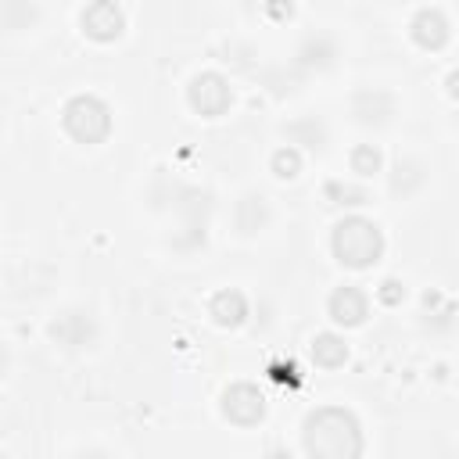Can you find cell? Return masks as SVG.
<instances>
[{
  "label": "cell",
  "instance_id": "6da1fadb",
  "mask_svg": "<svg viewBox=\"0 0 459 459\" xmlns=\"http://www.w3.org/2000/svg\"><path fill=\"white\" fill-rule=\"evenodd\" d=\"M326 255L344 276H362V273L380 269L387 258L384 222H377L373 215L359 208L337 212L326 226Z\"/></svg>",
  "mask_w": 459,
  "mask_h": 459
},
{
  "label": "cell",
  "instance_id": "7a4b0ae2",
  "mask_svg": "<svg viewBox=\"0 0 459 459\" xmlns=\"http://www.w3.org/2000/svg\"><path fill=\"white\" fill-rule=\"evenodd\" d=\"M43 341L68 359H86L93 351H100L104 341V312L93 301H61L50 308V316L43 319Z\"/></svg>",
  "mask_w": 459,
  "mask_h": 459
},
{
  "label": "cell",
  "instance_id": "3957f363",
  "mask_svg": "<svg viewBox=\"0 0 459 459\" xmlns=\"http://www.w3.org/2000/svg\"><path fill=\"white\" fill-rule=\"evenodd\" d=\"M341 122H348L351 129H359L366 136H377V133L394 129L402 122V97H398L394 82H387V79L355 82L344 93Z\"/></svg>",
  "mask_w": 459,
  "mask_h": 459
},
{
  "label": "cell",
  "instance_id": "277c9868",
  "mask_svg": "<svg viewBox=\"0 0 459 459\" xmlns=\"http://www.w3.org/2000/svg\"><path fill=\"white\" fill-rule=\"evenodd\" d=\"M402 39L412 54L430 57V61H452V43H455V22L448 0H427L405 7L402 18Z\"/></svg>",
  "mask_w": 459,
  "mask_h": 459
},
{
  "label": "cell",
  "instance_id": "5b68a950",
  "mask_svg": "<svg viewBox=\"0 0 459 459\" xmlns=\"http://www.w3.org/2000/svg\"><path fill=\"white\" fill-rule=\"evenodd\" d=\"M179 97H183V111L194 122L215 126V122L233 115V108H237V82L222 68L204 65V68H194L179 82Z\"/></svg>",
  "mask_w": 459,
  "mask_h": 459
},
{
  "label": "cell",
  "instance_id": "8992f818",
  "mask_svg": "<svg viewBox=\"0 0 459 459\" xmlns=\"http://www.w3.org/2000/svg\"><path fill=\"white\" fill-rule=\"evenodd\" d=\"M301 434H308L312 441L305 445V452H326V455H351V452H362V441H359V430H362V420L351 405H316L301 427Z\"/></svg>",
  "mask_w": 459,
  "mask_h": 459
},
{
  "label": "cell",
  "instance_id": "52a82bcc",
  "mask_svg": "<svg viewBox=\"0 0 459 459\" xmlns=\"http://www.w3.org/2000/svg\"><path fill=\"white\" fill-rule=\"evenodd\" d=\"M280 226V197L258 186H244L226 204V233L237 244H258L269 240Z\"/></svg>",
  "mask_w": 459,
  "mask_h": 459
},
{
  "label": "cell",
  "instance_id": "ba28073f",
  "mask_svg": "<svg viewBox=\"0 0 459 459\" xmlns=\"http://www.w3.org/2000/svg\"><path fill=\"white\" fill-rule=\"evenodd\" d=\"M57 122L75 147H104L111 133V108L100 93H72L61 104Z\"/></svg>",
  "mask_w": 459,
  "mask_h": 459
},
{
  "label": "cell",
  "instance_id": "9c48e42d",
  "mask_svg": "<svg viewBox=\"0 0 459 459\" xmlns=\"http://www.w3.org/2000/svg\"><path fill=\"white\" fill-rule=\"evenodd\" d=\"M75 32L93 50H111L129 32V11L122 0H82L75 11Z\"/></svg>",
  "mask_w": 459,
  "mask_h": 459
},
{
  "label": "cell",
  "instance_id": "30bf717a",
  "mask_svg": "<svg viewBox=\"0 0 459 459\" xmlns=\"http://www.w3.org/2000/svg\"><path fill=\"white\" fill-rule=\"evenodd\" d=\"M373 312H377L373 294L366 290V283H359V280H351V276L330 283L326 294H323V319H326L333 330H341V333H351V330L369 326Z\"/></svg>",
  "mask_w": 459,
  "mask_h": 459
},
{
  "label": "cell",
  "instance_id": "8fae6325",
  "mask_svg": "<svg viewBox=\"0 0 459 459\" xmlns=\"http://www.w3.org/2000/svg\"><path fill=\"white\" fill-rule=\"evenodd\" d=\"M430 158H427V151H420V147H402V151H394L391 158H387V165H384V183H387V197L391 201H416L423 190H427V183H430Z\"/></svg>",
  "mask_w": 459,
  "mask_h": 459
},
{
  "label": "cell",
  "instance_id": "7c38bea8",
  "mask_svg": "<svg viewBox=\"0 0 459 459\" xmlns=\"http://www.w3.org/2000/svg\"><path fill=\"white\" fill-rule=\"evenodd\" d=\"M215 405H219L222 420H226L230 427H237V430H251V427H258V423L265 420V412H269V398H265V391H262L255 380H244V377L230 380V384L222 387V394H219Z\"/></svg>",
  "mask_w": 459,
  "mask_h": 459
},
{
  "label": "cell",
  "instance_id": "4fadbf2b",
  "mask_svg": "<svg viewBox=\"0 0 459 459\" xmlns=\"http://www.w3.org/2000/svg\"><path fill=\"white\" fill-rule=\"evenodd\" d=\"M341 54V43L333 39L330 25H312L305 29V36L298 39V50H294V65L301 75H312V79H330L344 68V61L337 57Z\"/></svg>",
  "mask_w": 459,
  "mask_h": 459
},
{
  "label": "cell",
  "instance_id": "5bb4252c",
  "mask_svg": "<svg viewBox=\"0 0 459 459\" xmlns=\"http://www.w3.org/2000/svg\"><path fill=\"white\" fill-rule=\"evenodd\" d=\"M204 319L222 333H240L251 323V298L237 283H219L204 294Z\"/></svg>",
  "mask_w": 459,
  "mask_h": 459
},
{
  "label": "cell",
  "instance_id": "9a60e30c",
  "mask_svg": "<svg viewBox=\"0 0 459 459\" xmlns=\"http://www.w3.org/2000/svg\"><path fill=\"white\" fill-rule=\"evenodd\" d=\"M47 7L43 0H0V36L4 39H32L43 32Z\"/></svg>",
  "mask_w": 459,
  "mask_h": 459
},
{
  "label": "cell",
  "instance_id": "2e32d148",
  "mask_svg": "<svg viewBox=\"0 0 459 459\" xmlns=\"http://www.w3.org/2000/svg\"><path fill=\"white\" fill-rule=\"evenodd\" d=\"M262 169L276 186H294L308 176V154L287 140H273L265 158H262Z\"/></svg>",
  "mask_w": 459,
  "mask_h": 459
},
{
  "label": "cell",
  "instance_id": "e0dca14e",
  "mask_svg": "<svg viewBox=\"0 0 459 459\" xmlns=\"http://www.w3.org/2000/svg\"><path fill=\"white\" fill-rule=\"evenodd\" d=\"M384 165H387V151L380 147V140L366 136V140L348 143V151H344V169H341V172L351 176V179H359V183H369V186H373V179L384 176Z\"/></svg>",
  "mask_w": 459,
  "mask_h": 459
},
{
  "label": "cell",
  "instance_id": "ac0fdd59",
  "mask_svg": "<svg viewBox=\"0 0 459 459\" xmlns=\"http://www.w3.org/2000/svg\"><path fill=\"white\" fill-rule=\"evenodd\" d=\"M308 355H312V366H319L326 373H337L348 362V337L330 326V330H323L308 341Z\"/></svg>",
  "mask_w": 459,
  "mask_h": 459
},
{
  "label": "cell",
  "instance_id": "d6986e66",
  "mask_svg": "<svg viewBox=\"0 0 459 459\" xmlns=\"http://www.w3.org/2000/svg\"><path fill=\"white\" fill-rule=\"evenodd\" d=\"M398 7H412V4H427V0H394Z\"/></svg>",
  "mask_w": 459,
  "mask_h": 459
}]
</instances>
